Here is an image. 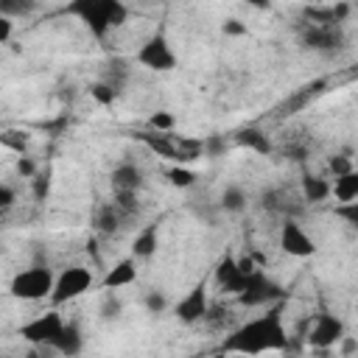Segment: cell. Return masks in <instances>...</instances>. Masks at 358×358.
I'll list each match as a JSON object with an SVG mask.
<instances>
[{"label": "cell", "instance_id": "6da1fadb", "mask_svg": "<svg viewBox=\"0 0 358 358\" xmlns=\"http://www.w3.org/2000/svg\"><path fill=\"white\" fill-rule=\"evenodd\" d=\"M282 347H285V327H282L280 308H271L257 319H249L224 341L227 352H249V355L282 350Z\"/></svg>", "mask_w": 358, "mask_h": 358}, {"label": "cell", "instance_id": "7a4b0ae2", "mask_svg": "<svg viewBox=\"0 0 358 358\" xmlns=\"http://www.w3.org/2000/svg\"><path fill=\"white\" fill-rule=\"evenodd\" d=\"M64 11L78 17L95 39H106V34L112 28H120L129 17L123 0H70Z\"/></svg>", "mask_w": 358, "mask_h": 358}, {"label": "cell", "instance_id": "3957f363", "mask_svg": "<svg viewBox=\"0 0 358 358\" xmlns=\"http://www.w3.org/2000/svg\"><path fill=\"white\" fill-rule=\"evenodd\" d=\"M134 137L154 154H159L162 159H171L176 165H187L193 159H199L204 154V140H190V137H179L173 131H134Z\"/></svg>", "mask_w": 358, "mask_h": 358}, {"label": "cell", "instance_id": "277c9868", "mask_svg": "<svg viewBox=\"0 0 358 358\" xmlns=\"http://www.w3.org/2000/svg\"><path fill=\"white\" fill-rule=\"evenodd\" d=\"M53 282H56V274L48 266H31V268H22L20 274H14L8 294L14 299L36 302V299H45L53 294Z\"/></svg>", "mask_w": 358, "mask_h": 358}, {"label": "cell", "instance_id": "5b68a950", "mask_svg": "<svg viewBox=\"0 0 358 358\" xmlns=\"http://www.w3.org/2000/svg\"><path fill=\"white\" fill-rule=\"evenodd\" d=\"M344 28L341 22H310V20H302L299 25V42L302 48L308 50H316V53H336L344 48Z\"/></svg>", "mask_w": 358, "mask_h": 358}, {"label": "cell", "instance_id": "8992f818", "mask_svg": "<svg viewBox=\"0 0 358 358\" xmlns=\"http://www.w3.org/2000/svg\"><path fill=\"white\" fill-rule=\"evenodd\" d=\"M92 288V271L87 266H67L62 274H56V282H53V294H50V302L53 305H64V302H73L78 299L84 291Z\"/></svg>", "mask_w": 358, "mask_h": 358}, {"label": "cell", "instance_id": "52a82bcc", "mask_svg": "<svg viewBox=\"0 0 358 358\" xmlns=\"http://www.w3.org/2000/svg\"><path fill=\"white\" fill-rule=\"evenodd\" d=\"M62 327H64L62 313H59V310H45V313L34 316L28 324H22L20 336H22L25 341H31V344H42V347L48 344V347H53V341H56V336L62 333Z\"/></svg>", "mask_w": 358, "mask_h": 358}, {"label": "cell", "instance_id": "ba28073f", "mask_svg": "<svg viewBox=\"0 0 358 358\" xmlns=\"http://www.w3.org/2000/svg\"><path fill=\"white\" fill-rule=\"evenodd\" d=\"M280 296H282V288H280L274 280H268V277L257 268L255 274H249L246 288L238 294V302L246 305V308H257V305H271V302H277Z\"/></svg>", "mask_w": 358, "mask_h": 358}, {"label": "cell", "instance_id": "9c48e42d", "mask_svg": "<svg viewBox=\"0 0 358 358\" xmlns=\"http://www.w3.org/2000/svg\"><path fill=\"white\" fill-rule=\"evenodd\" d=\"M137 62L143 67H148V70H171L176 64V56H173L168 39L162 34H151L143 42V48L137 50Z\"/></svg>", "mask_w": 358, "mask_h": 358}, {"label": "cell", "instance_id": "30bf717a", "mask_svg": "<svg viewBox=\"0 0 358 358\" xmlns=\"http://www.w3.org/2000/svg\"><path fill=\"white\" fill-rule=\"evenodd\" d=\"M207 310H210V299H207V282H204V280L196 282V285L187 291V296H182V299L176 302V319L185 322V324L204 322Z\"/></svg>", "mask_w": 358, "mask_h": 358}, {"label": "cell", "instance_id": "8fae6325", "mask_svg": "<svg viewBox=\"0 0 358 358\" xmlns=\"http://www.w3.org/2000/svg\"><path fill=\"white\" fill-rule=\"evenodd\" d=\"M280 246L291 257H310L316 252L313 238L296 224V218H285L282 221V227H280Z\"/></svg>", "mask_w": 358, "mask_h": 358}, {"label": "cell", "instance_id": "7c38bea8", "mask_svg": "<svg viewBox=\"0 0 358 358\" xmlns=\"http://www.w3.org/2000/svg\"><path fill=\"white\" fill-rule=\"evenodd\" d=\"M129 221H131V218H129L115 201H101V204H95V210H92V229H95L98 235H106V238L123 232V229L129 227Z\"/></svg>", "mask_w": 358, "mask_h": 358}, {"label": "cell", "instance_id": "4fadbf2b", "mask_svg": "<svg viewBox=\"0 0 358 358\" xmlns=\"http://www.w3.org/2000/svg\"><path fill=\"white\" fill-rule=\"evenodd\" d=\"M341 338H344V324H341V319H336L333 313H319V316L313 319V327H310V333H308L310 347L327 350V347L338 344Z\"/></svg>", "mask_w": 358, "mask_h": 358}, {"label": "cell", "instance_id": "5bb4252c", "mask_svg": "<svg viewBox=\"0 0 358 358\" xmlns=\"http://www.w3.org/2000/svg\"><path fill=\"white\" fill-rule=\"evenodd\" d=\"M213 280H215V285H218L224 294H235V296H238V294L246 288V280H249V274H243V271H241V266H238V257H232V255H224V257L215 263Z\"/></svg>", "mask_w": 358, "mask_h": 358}, {"label": "cell", "instance_id": "9a60e30c", "mask_svg": "<svg viewBox=\"0 0 358 358\" xmlns=\"http://www.w3.org/2000/svg\"><path fill=\"white\" fill-rule=\"evenodd\" d=\"M112 190H140L143 187V171L137 162L126 159L112 168Z\"/></svg>", "mask_w": 358, "mask_h": 358}, {"label": "cell", "instance_id": "2e32d148", "mask_svg": "<svg viewBox=\"0 0 358 358\" xmlns=\"http://www.w3.org/2000/svg\"><path fill=\"white\" fill-rule=\"evenodd\" d=\"M134 280H137V266H134V255H131V257L117 260V263L103 274V288H106V291H115V288L131 285Z\"/></svg>", "mask_w": 358, "mask_h": 358}, {"label": "cell", "instance_id": "e0dca14e", "mask_svg": "<svg viewBox=\"0 0 358 358\" xmlns=\"http://www.w3.org/2000/svg\"><path fill=\"white\" fill-rule=\"evenodd\" d=\"M263 207L268 210V213H282V215H296L299 213V204H296V199L288 193V190H266L263 193Z\"/></svg>", "mask_w": 358, "mask_h": 358}, {"label": "cell", "instance_id": "ac0fdd59", "mask_svg": "<svg viewBox=\"0 0 358 358\" xmlns=\"http://www.w3.org/2000/svg\"><path fill=\"white\" fill-rule=\"evenodd\" d=\"M81 347H84V338H81L78 324L64 322L62 333H59V336H56V341H53V350H56V352H62V355H76V352H81Z\"/></svg>", "mask_w": 358, "mask_h": 358}, {"label": "cell", "instance_id": "d6986e66", "mask_svg": "<svg viewBox=\"0 0 358 358\" xmlns=\"http://www.w3.org/2000/svg\"><path fill=\"white\" fill-rule=\"evenodd\" d=\"M235 143L243 145V148H249V151H255V154H271V140H268V134L260 131V129H255V126L241 129V131L235 134Z\"/></svg>", "mask_w": 358, "mask_h": 358}, {"label": "cell", "instance_id": "ffe728a7", "mask_svg": "<svg viewBox=\"0 0 358 358\" xmlns=\"http://www.w3.org/2000/svg\"><path fill=\"white\" fill-rule=\"evenodd\" d=\"M157 241H159V227H157V224H148V227H143V229L134 235V243H131V255H134V257H140V260L151 257V255L157 252Z\"/></svg>", "mask_w": 358, "mask_h": 358}, {"label": "cell", "instance_id": "44dd1931", "mask_svg": "<svg viewBox=\"0 0 358 358\" xmlns=\"http://www.w3.org/2000/svg\"><path fill=\"white\" fill-rule=\"evenodd\" d=\"M330 196H333L338 204H344V201H355V199H358V171L352 168V171L336 176V182H333V193H330Z\"/></svg>", "mask_w": 358, "mask_h": 358}, {"label": "cell", "instance_id": "7402d4cb", "mask_svg": "<svg viewBox=\"0 0 358 358\" xmlns=\"http://www.w3.org/2000/svg\"><path fill=\"white\" fill-rule=\"evenodd\" d=\"M330 193H333V187H330L327 179L313 176V173H305V176H302V199H305V201L316 204V201H324Z\"/></svg>", "mask_w": 358, "mask_h": 358}, {"label": "cell", "instance_id": "603a6c76", "mask_svg": "<svg viewBox=\"0 0 358 358\" xmlns=\"http://www.w3.org/2000/svg\"><path fill=\"white\" fill-rule=\"evenodd\" d=\"M218 210H224V213H241V210H246V193L238 185L224 187V193L218 199Z\"/></svg>", "mask_w": 358, "mask_h": 358}, {"label": "cell", "instance_id": "cb8c5ba5", "mask_svg": "<svg viewBox=\"0 0 358 358\" xmlns=\"http://www.w3.org/2000/svg\"><path fill=\"white\" fill-rule=\"evenodd\" d=\"M39 0H0V14L3 17H25L36 11Z\"/></svg>", "mask_w": 358, "mask_h": 358}, {"label": "cell", "instance_id": "d4e9b609", "mask_svg": "<svg viewBox=\"0 0 358 358\" xmlns=\"http://www.w3.org/2000/svg\"><path fill=\"white\" fill-rule=\"evenodd\" d=\"M112 201L129 215V218H134L137 213H140V199H137V190H115V196H112Z\"/></svg>", "mask_w": 358, "mask_h": 358}, {"label": "cell", "instance_id": "484cf974", "mask_svg": "<svg viewBox=\"0 0 358 358\" xmlns=\"http://www.w3.org/2000/svg\"><path fill=\"white\" fill-rule=\"evenodd\" d=\"M90 95H92L98 103L109 106V103H112V101L120 95V90H117L115 84H109V81H103V78H101V81H95V84L90 87Z\"/></svg>", "mask_w": 358, "mask_h": 358}, {"label": "cell", "instance_id": "4316f807", "mask_svg": "<svg viewBox=\"0 0 358 358\" xmlns=\"http://www.w3.org/2000/svg\"><path fill=\"white\" fill-rule=\"evenodd\" d=\"M282 154H285L288 159H296V162H302V159H308V154H310V145H308V140H299V137H294V140H285V145H282Z\"/></svg>", "mask_w": 358, "mask_h": 358}, {"label": "cell", "instance_id": "83f0119b", "mask_svg": "<svg viewBox=\"0 0 358 358\" xmlns=\"http://www.w3.org/2000/svg\"><path fill=\"white\" fill-rule=\"evenodd\" d=\"M168 179H171V185H176V187H190V185L196 182V173H193L190 168H185V165H173V168L168 171Z\"/></svg>", "mask_w": 358, "mask_h": 358}, {"label": "cell", "instance_id": "f1b7e54d", "mask_svg": "<svg viewBox=\"0 0 358 358\" xmlns=\"http://www.w3.org/2000/svg\"><path fill=\"white\" fill-rule=\"evenodd\" d=\"M126 76H129V70H126V62L115 59V62H109V70H106L103 81H109V84H115V87L120 90V87H123V81H126Z\"/></svg>", "mask_w": 358, "mask_h": 358}, {"label": "cell", "instance_id": "f546056e", "mask_svg": "<svg viewBox=\"0 0 358 358\" xmlns=\"http://www.w3.org/2000/svg\"><path fill=\"white\" fill-rule=\"evenodd\" d=\"M336 215L344 218L350 227L358 229V199L355 201H344V204H336Z\"/></svg>", "mask_w": 358, "mask_h": 358}, {"label": "cell", "instance_id": "4dcf8cb0", "mask_svg": "<svg viewBox=\"0 0 358 358\" xmlns=\"http://www.w3.org/2000/svg\"><path fill=\"white\" fill-rule=\"evenodd\" d=\"M120 310H123V308H120V299L109 291V294L103 296V302H101V316H103V319H117Z\"/></svg>", "mask_w": 358, "mask_h": 358}, {"label": "cell", "instance_id": "1f68e13d", "mask_svg": "<svg viewBox=\"0 0 358 358\" xmlns=\"http://www.w3.org/2000/svg\"><path fill=\"white\" fill-rule=\"evenodd\" d=\"M3 145L6 148H14L17 154H22L25 145H28V137H25V131H6L3 134Z\"/></svg>", "mask_w": 358, "mask_h": 358}, {"label": "cell", "instance_id": "d6a6232c", "mask_svg": "<svg viewBox=\"0 0 358 358\" xmlns=\"http://www.w3.org/2000/svg\"><path fill=\"white\" fill-rule=\"evenodd\" d=\"M327 168H330V173H333V176H341V173L352 171V162H350V157H347V154H336V157H330V159H327Z\"/></svg>", "mask_w": 358, "mask_h": 358}, {"label": "cell", "instance_id": "836d02e7", "mask_svg": "<svg viewBox=\"0 0 358 358\" xmlns=\"http://www.w3.org/2000/svg\"><path fill=\"white\" fill-rule=\"evenodd\" d=\"M145 308H148L151 313H162V310L168 308L165 294H162V291H157V288H154V291H148V294H145Z\"/></svg>", "mask_w": 358, "mask_h": 358}, {"label": "cell", "instance_id": "e575fe53", "mask_svg": "<svg viewBox=\"0 0 358 358\" xmlns=\"http://www.w3.org/2000/svg\"><path fill=\"white\" fill-rule=\"evenodd\" d=\"M148 126L157 129V131H173V115H168V112H157V115H151Z\"/></svg>", "mask_w": 358, "mask_h": 358}, {"label": "cell", "instance_id": "d590c367", "mask_svg": "<svg viewBox=\"0 0 358 358\" xmlns=\"http://www.w3.org/2000/svg\"><path fill=\"white\" fill-rule=\"evenodd\" d=\"M48 193H50V176L48 173H36L34 176V199L36 201H45Z\"/></svg>", "mask_w": 358, "mask_h": 358}, {"label": "cell", "instance_id": "8d00e7d4", "mask_svg": "<svg viewBox=\"0 0 358 358\" xmlns=\"http://www.w3.org/2000/svg\"><path fill=\"white\" fill-rule=\"evenodd\" d=\"M17 173H20L22 179H34V176H36V165H34V159L25 157V154H20V159H17Z\"/></svg>", "mask_w": 358, "mask_h": 358}, {"label": "cell", "instance_id": "74e56055", "mask_svg": "<svg viewBox=\"0 0 358 358\" xmlns=\"http://www.w3.org/2000/svg\"><path fill=\"white\" fill-rule=\"evenodd\" d=\"M224 148H227L224 137H207V140H204V154H210V157H218Z\"/></svg>", "mask_w": 358, "mask_h": 358}, {"label": "cell", "instance_id": "f35d334b", "mask_svg": "<svg viewBox=\"0 0 358 358\" xmlns=\"http://www.w3.org/2000/svg\"><path fill=\"white\" fill-rule=\"evenodd\" d=\"M14 199H17L14 187H11V185H0V207H3V210L14 207Z\"/></svg>", "mask_w": 358, "mask_h": 358}, {"label": "cell", "instance_id": "ab89813d", "mask_svg": "<svg viewBox=\"0 0 358 358\" xmlns=\"http://www.w3.org/2000/svg\"><path fill=\"white\" fill-rule=\"evenodd\" d=\"M224 34H229V36H243V34H246V25L238 22V20H227V22H224Z\"/></svg>", "mask_w": 358, "mask_h": 358}, {"label": "cell", "instance_id": "60d3db41", "mask_svg": "<svg viewBox=\"0 0 358 358\" xmlns=\"http://www.w3.org/2000/svg\"><path fill=\"white\" fill-rule=\"evenodd\" d=\"M8 36H11V17H3V20H0V42L6 45Z\"/></svg>", "mask_w": 358, "mask_h": 358}, {"label": "cell", "instance_id": "b9f144b4", "mask_svg": "<svg viewBox=\"0 0 358 358\" xmlns=\"http://www.w3.org/2000/svg\"><path fill=\"white\" fill-rule=\"evenodd\" d=\"M249 6H255V8H268L271 6V0H246Z\"/></svg>", "mask_w": 358, "mask_h": 358}, {"label": "cell", "instance_id": "7bdbcfd3", "mask_svg": "<svg viewBox=\"0 0 358 358\" xmlns=\"http://www.w3.org/2000/svg\"><path fill=\"white\" fill-rule=\"evenodd\" d=\"M352 76H355V78H358V67H355V70H352Z\"/></svg>", "mask_w": 358, "mask_h": 358}]
</instances>
